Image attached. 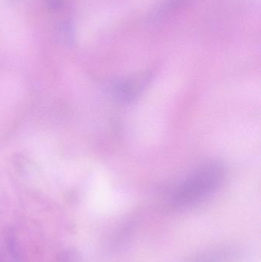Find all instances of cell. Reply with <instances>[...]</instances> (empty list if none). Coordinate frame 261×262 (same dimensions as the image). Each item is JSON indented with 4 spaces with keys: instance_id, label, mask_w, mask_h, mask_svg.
Returning <instances> with one entry per match:
<instances>
[{
    "instance_id": "7a4b0ae2",
    "label": "cell",
    "mask_w": 261,
    "mask_h": 262,
    "mask_svg": "<svg viewBox=\"0 0 261 262\" xmlns=\"http://www.w3.org/2000/svg\"><path fill=\"white\" fill-rule=\"evenodd\" d=\"M55 262H80L79 256L72 249L64 251L57 257Z\"/></svg>"
},
{
    "instance_id": "3957f363",
    "label": "cell",
    "mask_w": 261,
    "mask_h": 262,
    "mask_svg": "<svg viewBox=\"0 0 261 262\" xmlns=\"http://www.w3.org/2000/svg\"><path fill=\"white\" fill-rule=\"evenodd\" d=\"M46 6L50 9H58L61 6V0H44Z\"/></svg>"
},
{
    "instance_id": "6da1fadb",
    "label": "cell",
    "mask_w": 261,
    "mask_h": 262,
    "mask_svg": "<svg viewBox=\"0 0 261 262\" xmlns=\"http://www.w3.org/2000/svg\"><path fill=\"white\" fill-rule=\"evenodd\" d=\"M225 176V167L219 162L202 165L178 186L173 192V203L185 206L203 200L221 186Z\"/></svg>"
}]
</instances>
